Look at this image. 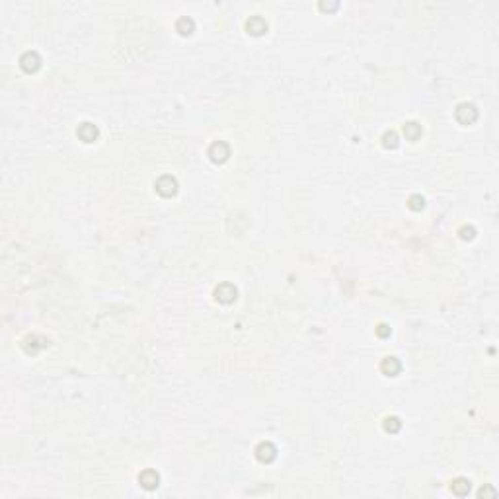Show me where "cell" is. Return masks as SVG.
Listing matches in <instances>:
<instances>
[{
    "mask_svg": "<svg viewBox=\"0 0 499 499\" xmlns=\"http://www.w3.org/2000/svg\"><path fill=\"white\" fill-rule=\"evenodd\" d=\"M209 156H211L212 162L217 164L226 162L228 156H230V147L226 145L225 140H217V142H212L211 149H209Z\"/></svg>",
    "mask_w": 499,
    "mask_h": 499,
    "instance_id": "cell-1",
    "label": "cell"
},
{
    "mask_svg": "<svg viewBox=\"0 0 499 499\" xmlns=\"http://www.w3.org/2000/svg\"><path fill=\"white\" fill-rule=\"evenodd\" d=\"M454 115H456V119H458L462 125H470L478 119V110H476V105H472V103H460V105L456 108Z\"/></svg>",
    "mask_w": 499,
    "mask_h": 499,
    "instance_id": "cell-2",
    "label": "cell"
},
{
    "mask_svg": "<svg viewBox=\"0 0 499 499\" xmlns=\"http://www.w3.org/2000/svg\"><path fill=\"white\" fill-rule=\"evenodd\" d=\"M238 291L234 285H230V283H221L219 287L215 289V299L219 300V302H223V304H230V302H234L236 299Z\"/></svg>",
    "mask_w": 499,
    "mask_h": 499,
    "instance_id": "cell-3",
    "label": "cell"
},
{
    "mask_svg": "<svg viewBox=\"0 0 499 499\" xmlns=\"http://www.w3.org/2000/svg\"><path fill=\"white\" fill-rule=\"evenodd\" d=\"M154 187H156V191H158L160 195H164V197H172L175 191H177V182H175V177H172V175H162L160 180H156Z\"/></svg>",
    "mask_w": 499,
    "mask_h": 499,
    "instance_id": "cell-4",
    "label": "cell"
},
{
    "mask_svg": "<svg viewBox=\"0 0 499 499\" xmlns=\"http://www.w3.org/2000/svg\"><path fill=\"white\" fill-rule=\"evenodd\" d=\"M20 64H22V68H24L25 73H35L39 66H41V59H39L38 53H33V51H27L22 55V59H20Z\"/></svg>",
    "mask_w": 499,
    "mask_h": 499,
    "instance_id": "cell-5",
    "label": "cell"
},
{
    "mask_svg": "<svg viewBox=\"0 0 499 499\" xmlns=\"http://www.w3.org/2000/svg\"><path fill=\"white\" fill-rule=\"evenodd\" d=\"M256 456L260 462H273L275 456H277V449H275L271 443H260L258 449H256Z\"/></svg>",
    "mask_w": 499,
    "mask_h": 499,
    "instance_id": "cell-6",
    "label": "cell"
},
{
    "mask_svg": "<svg viewBox=\"0 0 499 499\" xmlns=\"http://www.w3.org/2000/svg\"><path fill=\"white\" fill-rule=\"evenodd\" d=\"M76 135L82 138L84 142H94L98 135H100V131H98V127L92 123H82L78 127V131H76Z\"/></svg>",
    "mask_w": 499,
    "mask_h": 499,
    "instance_id": "cell-7",
    "label": "cell"
},
{
    "mask_svg": "<svg viewBox=\"0 0 499 499\" xmlns=\"http://www.w3.org/2000/svg\"><path fill=\"white\" fill-rule=\"evenodd\" d=\"M246 29H248V33H252V35H262V33L267 31V24H265L263 18L254 16V18H249L248 22H246Z\"/></svg>",
    "mask_w": 499,
    "mask_h": 499,
    "instance_id": "cell-8",
    "label": "cell"
},
{
    "mask_svg": "<svg viewBox=\"0 0 499 499\" xmlns=\"http://www.w3.org/2000/svg\"><path fill=\"white\" fill-rule=\"evenodd\" d=\"M138 482L145 489H154L158 487V482H160V476L156 474L154 470H145L142 474L138 476Z\"/></svg>",
    "mask_w": 499,
    "mask_h": 499,
    "instance_id": "cell-9",
    "label": "cell"
},
{
    "mask_svg": "<svg viewBox=\"0 0 499 499\" xmlns=\"http://www.w3.org/2000/svg\"><path fill=\"white\" fill-rule=\"evenodd\" d=\"M400 369H402V365L394 357H386V359H382V363H380V371L386 374V376H396L400 373Z\"/></svg>",
    "mask_w": 499,
    "mask_h": 499,
    "instance_id": "cell-10",
    "label": "cell"
},
{
    "mask_svg": "<svg viewBox=\"0 0 499 499\" xmlns=\"http://www.w3.org/2000/svg\"><path fill=\"white\" fill-rule=\"evenodd\" d=\"M421 125L419 123H415V121H410V123H406L404 125V135H406V138L408 140H417V138L421 137Z\"/></svg>",
    "mask_w": 499,
    "mask_h": 499,
    "instance_id": "cell-11",
    "label": "cell"
},
{
    "mask_svg": "<svg viewBox=\"0 0 499 499\" xmlns=\"http://www.w3.org/2000/svg\"><path fill=\"white\" fill-rule=\"evenodd\" d=\"M450 489L456 493V495H466L468 491H470V480H466V478H456L454 482H452V486Z\"/></svg>",
    "mask_w": 499,
    "mask_h": 499,
    "instance_id": "cell-12",
    "label": "cell"
},
{
    "mask_svg": "<svg viewBox=\"0 0 499 499\" xmlns=\"http://www.w3.org/2000/svg\"><path fill=\"white\" fill-rule=\"evenodd\" d=\"M193 20H189V18H182V20H177V24H175V29L182 33V35H189L191 31H193Z\"/></svg>",
    "mask_w": 499,
    "mask_h": 499,
    "instance_id": "cell-13",
    "label": "cell"
},
{
    "mask_svg": "<svg viewBox=\"0 0 499 499\" xmlns=\"http://www.w3.org/2000/svg\"><path fill=\"white\" fill-rule=\"evenodd\" d=\"M382 145H384V149H396L400 145L398 135H396L394 131H386L384 137H382Z\"/></svg>",
    "mask_w": 499,
    "mask_h": 499,
    "instance_id": "cell-14",
    "label": "cell"
},
{
    "mask_svg": "<svg viewBox=\"0 0 499 499\" xmlns=\"http://www.w3.org/2000/svg\"><path fill=\"white\" fill-rule=\"evenodd\" d=\"M400 427H402V421H400L398 417L392 415V417L384 419V431H388V433H398Z\"/></svg>",
    "mask_w": 499,
    "mask_h": 499,
    "instance_id": "cell-15",
    "label": "cell"
},
{
    "mask_svg": "<svg viewBox=\"0 0 499 499\" xmlns=\"http://www.w3.org/2000/svg\"><path fill=\"white\" fill-rule=\"evenodd\" d=\"M408 207H410L412 211H421V209L425 207V199L421 197V195H417V193H415V195H412V197L408 199Z\"/></svg>",
    "mask_w": 499,
    "mask_h": 499,
    "instance_id": "cell-16",
    "label": "cell"
},
{
    "mask_svg": "<svg viewBox=\"0 0 499 499\" xmlns=\"http://www.w3.org/2000/svg\"><path fill=\"white\" fill-rule=\"evenodd\" d=\"M376 334L380 337H386V336H390V328H388L386 324H380L378 328H376Z\"/></svg>",
    "mask_w": 499,
    "mask_h": 499,
    "instance_id": "cell-17",
    "label": "cell"
}]
</instances>
